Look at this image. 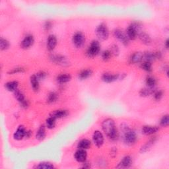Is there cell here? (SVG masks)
<instances>
[{"mask_svg": "<svg viewBox=\"0 0 169 169\" xmlns=\"http://www.w3.org/2000/svg\"><path fill=\"white\" fill-rule=\"evenodd\" d=\"M56 79L59 83L63 84L69 82L71 79V77L70 74H61L57 77Z\"/></svg>", "mask_w": 169, "mask_h": 169, "instance_id": "484cf974", "label": "cell"}, {"mask_svg": "<svg viewBox=\"0 0 169 169\" xmlns=\"http://www.w3.org/2000/svg\"><path fill=\"white\" fill-rule=\"evenodd\" d=\"M111 52L112 53V54H114L115 56H118V55H119L120 53V50L119 48H118V46L116 44H114L111 46Z\"/></svg>", "mask_w": 169, "mask_h": 169, "instance_id": "74e56055", "label": "cell"}, {"mask_svg": "<svg viewBox=\"0 0 169 169\" xmlns=\"http://www.w3.org/2000/svg\"><path fill=\"white\" fill-rule=\"evenodd\" d=\"M165 47H166L167 49H168V47H169V40H168V39H167L166 40V42H165Z\"/></svg>", "mask_w": 169, "mask_h": 169, "instance_id": "ee69618b", "label": "cell"}, {"mask_svg": "<svg viewBox=\"0 0 169 169\" xmlns=\"http://www.w3.org/2000/svg\"><path fill=\"white\" fill-rule=\"evenodd\" d=\"M27 130L23 126H19L13 134V138L15 140L20 141L26 137Z\"/></svg>", "mask_w": 169, "mask_h": 169, "instance_id": "7c38bea8", "label": "cell"}, {"mask_svg": "<svg viewBox=\"0 0 169 169\" xmlns=\"http://www.w3.org/2000/svg\"><path fill=\"white\" fill-rule=\"evenodd\" d=\"M72 42L77 48H81L85 44V36L81 32H77L73 36Z\"/></svg>", "mask_w": 169, "mask_h": 169, "instance_id": "52a82bcc", "label": "cell"}, {"mask_svg": "<svg viewBox=\"0 0 169 169\" xmlns=\"http://www.w3.org/2000/svg\"><path fill=\"white\" fill-rule=\"evenodd\" d=\"M75 159L77 162L84 163L86 161L87 157V153L86 150L79 149L75 153Z\"/></svg>", "mask_w": 169, "mask_h": 169, "instance_id": "4fadbf2b", "label": "cell"}, {"mask_svg": "<svg viewBox=\"0 0 169 169\" xmlns=\"http://www.w3.org/2000/svg\"><path fill=\"white\" fill-rule=\"evenodd\" d=\"M68 115V112L66 110H56L50 113V116L54 118L55 119H60L65 118Z\"/></svg>", "mask_w": 169, "mask_h": 169, "instance_id": "e0dca14e", "label": "cell"}, {"mask_svg": "<svg viewBox=\"0 0 169 169\" xmlns=\"http://www.w3.org/2000/svg\"><path fill=\"white\" fill-rule=\"evenodd\" d=\"M35 75H36V77H37L39 81L45 79L47 76V74L44 71H40V72L37 73V74H35Z\"/></svg>", "mask_w": 169, "mask_h": 169, "instance_id": "60d3db41", "label": "cell"}, {"mask_svg": "<svg viewBox=\"0 0 169 169\" xmlns=\"http://www.w3.org/2000/svg\"><path fill=\"white\" fill-rule=\"evenodd\" d=\"M120 79V74H104L102 76V80L105 83H112Z\"/></svg>", "mask_w": 169, "mask_h": 169, "instance_id": "5bb4252c", "label": "cell"}, {"mask_svg": "<svg viewBox=\"0 0 169 169\" xmlns=\"http://www.w3.org/2000/svg\"><path fill=\"white\" fill-rule=\"evenodd\" d=\"M141 68L142 69L147 71V72H151L153 69H152V64L151 62H144L142 64H141Z\"/></svg>", "mask_w": 169, "mask_h": 169, "instance_id": "e575fe53", "label": "cell"}, {"mask_svg": "<svg viewBox=\"0 0 169 169\" xmlns=\"http://www.w3.org/2000/svg\"><path fill=\"white\" fill-rule=\"evenodd\" d=\"M139 38L141 42H142L144 44L149 45L151 44V42H152L151 38L150 37V36L148 34L145 33V32H142V33H141L139 34Z\"/></svg>", "mask_w": 169, "mask_h": 169, "instance_id": "44dd1931", "label": "cell"}, {"mask_svg": "<svg viewBox=\"0 0 169 169\" xmlns=\"http://www.w3.org/2000/svg\"><path fill=\"white\" fill-rule=\"evenodd\" d=\"M91 141L89 139H83L79 141L78 145H77V148L87 150L89 149L91 147Z\"/></svg>", "mask_w": 169, "mask_h": 169, "instance_id": "cb8c5ba5", "label": "cell"}, {"mask_svg": "<svg viewBox=\"0 0 169 169\" xmlns=\"http://www.w3.org/2000/svg\"><path fill=\"white\" fill-rule=\"evenodd\" d=\"M143 59L145 60V62H151L155 59V52H146L143 54Z\"/></svg>", "mask_w": 169, "mask_h": 169, "instance_id": "f1b7e54d", "label": "cell"}, {"mask_svg": "<svg viewBox=\"0 0 169 169\" xmlns=\"http://www.w3.org/2000/svg\"><path fill=\"white\" fill-rule=\"evenodd\" d=\"M141 28V25L139 22H134L127 27L126 35L129 40H135L138 35V32Z\"/></svg>", "mask_w": 169, "mask_h": 169, "instance_id": "3957f363", "label": "cell"}, {"mask_svg": "<svg viewBox=\"0 0 169 169\" xmlns=\"http://www.w3.org/2000/svg\"><path fill=\"white\" fill-rule=\"evenodd\" d=\"M114 36L116 38L121 42L123 44L127 46L129 44V39L127 38L126 34H125L124 32L119 29H116L113 32Z\"/></svg>", "mask_w": 169, "mask_h": 169, "instance_id": "ba28073f", "label": "cell"}, {"mask_svg": "<svg viewBox=\"0 0 169 169\" xmlns=\"http://www.w3.org/2000/svg\"><path fill=\"white\" fill-rule=\"evenodd\" d=\"M143 60V54L141 52H135L130 57V62L133 64L138 63Z\"/></svg>", "mask_w": 169, "mask_h": 169, "instance_id": "d6986e66", "label": "cell"}, {"mask_svg": "<svg viewBox=\"0 0 169 169\" xmlns=\"http://www.w3.org/2000/svg\"><path fill=\"white\" fill-rule=\"evenodd\" d=\"M34 42V38L33 37V36L31 34H28L22 40V42L21 43V46L23 49H28L33 45Z\"/></svg>", "mask_w": 169, "mask_h": 169, "instance_id": "8fae6325", "label": "cell"}, {"mask_svg": "<svg viewBox=\"0 0 169 169\" xmlns=\"http://www.w3.org/2000/svg\"><path fill=\"white\" fill-rule=\"evenodd\" d=\"M102 128L104 134L111 140H116L118 138V131L115 122L112 118H107L102 124Z\"/></svg>", "mask_w": 169, "mask_h": 169, "instance_id": "6da1fadb", "label": "cell"}, {"mask_svg": "<svg viewBox=\"0 0 169 169\" xmlns=\"http://www.w3.org/2000/svg\"><path fill=\"white\" fill-rule=\"evenodd\" d=\"M50 60L53 63H56V64L63 67H67L70 66V62L68 61L66 57L62 56V55H51L50 57Z\"/></svg>", "mask_w": 169, "mask_h": 169, "instance_id": "277c9868", "label": "cell"}, {"mask_svg": "<svg viewBox=\"0 0 169 169\" xmlns=\"http://www.w3.org/2000/svg\"><path fill=\"white\" fill-rule=\"evenodd\" d=\"M146 85L148 87H155V85H156V79L152 76H148L147 77L145 80Z\"/></svg>", "mask_w": 169, "mask_h": 169, "instance_id": "836d02e7", "label": "cell"}, {"mask_svg": "<svg viewBox=\"0 0 169 169\" xmlns=\"http://www.w3.org/2000/svg\"><path fill=\"white\" fill-rule=\"evenodd\" d=\"M10 46V44L9 41L3 38H1L0 39V48H1L2 50H6L9 49Z\"/></svg>", "mask_w": 169, "mask_h": 169, "instance_id": "d6a6232c", "label": "cell"}, {"mask_svg": "<svg viewBox=\"0 0 169 169\" xmlns=\"http://www.w3.org/2000/svg\"><path fill=\"white\" fill-rule=\"evenodd\" d=\"M46 137V128L44 125L40 126L36 134V139L38 141H42Z\"/></svg>", "mask_w": 169, "mask_h": 169, "instance_id": "7402d4cb", "label": "cell"}, {"mask_svg": "<svg viewBox=\"0 0 169 169\" xmlns=\"http://www.w3.org/2000/svg\"><path fill=\"white\" fill-rule=\"evenodd\" d=\"M14 95H15V99H17V101L19 102L21 107L26 108L29 107V104L28 100L26 99L25 95L21 92V91H20L19 89H17L14 92Z\"/></svg>", "mask_w": 169, "mask_h": 169, "instance_id": "9c48e42d", "label": "cell"}, {"mask_svg": "<svg viewBox=\"0 0 169 169\" xmlns=\"http://www.w3.org/2000/svg\"><path fill=\"white\" fill-rule=\"evenodd\" d=\"M159 130V129L157 126H145L142 128V133L146 135H150L157 133Z\"/></svg>", "mask_w": 169, "mask_h": 169, "instance_id": "ac0fdd59", "label": "cell"}, {"mask_svg": "<svg viewBox=\"0 0 169 169\" xmlns=\"http://www.w3.org/2000/svg\"><path fill=\"white\" fill-rule=\"evenodd\" d=\"M84 163V165H83V168H89L90 167V164L88 163H86V161L85 162H84L83 163Z\"/></svg>", "mask_w": 169, "mask_h": 169, "instance_id": "7bdbcfd3", "label": "cell"}, {"mask_svg": "<svg viewBox=\"0 0 169 169\" xmlns=\"http://www.w3.org/2000/svg\"><path fill=\"white\" fill-rule=\"evenodd\" d=\"M23 72H25V69L23 67H15L10 70V71L9 72V74H19V73H23Z\"/></svg>", "mask_w": 169, "mask_h": 169, "instance_id": "f35d334b", "label": "cell"}, {"mask_svg": "<svg viewBox=\"0 0 169 169\" xmlns=\"http://www.w3.org/2000/svg\"><path fill=\"white\" fill-rule=\"evenodd\" d=\"M93 140L95 145L97 147H100L104 143V136L100 131H95L93 135Z\"/></svg>", "mask_w": 169, "mask_h": 169, "instance_id": "30bf717a", "label": "cell"}, {"mask_svg": "<svg viewBox=\"0 0 169 169\" xmlns=\"http://www.w3.org/2000/svg\"><path fill=\"white\" fill-rule=\"evenodd\" d=\"M156 140H157V139L155 138H153L151 139L149 141H147V143H146L145 145H143L142 147H141L140 152L143 153H145V152L148 151L151 149V147L153 145V144L155 143Z\"/></svg>", "mask_w": 169, "mask_h": 169, "instance_id": "ffe728a7", "label": "cell"}, {"mask_svg": "<svg viewBox=\"0 0 169 169\" xmlns=\"http://www.w3.org/2000/svg\"><path fill=\"white\" fill-rule=\"evenodd\" d=\"M153 94H154V99L156 100H160L163 97V92L161 90L157 91H155Z\"/></svg>", "mask_w": 169, "mask_h": 169, "instance_id": "ab89813d", "label": "cell"}, {"mask_svg": "<svg viewBox=\"0 0 169 169\" xmlns=\"http://www.w3.org/2000/svg\"><path fill=\"white\" fill-rule=\"evenodd\" d=\"M112 56V53L110 50H104V51L102 53V58L104 61H108L111 59Z\"/></svg>", "mask_w": 169, "mask_h": 169, "instance_id": "8d00e7d4", "label": "cell"}, {"mask_svg": "<svg viewBox=\"0 0 169 169\" xmlns=\"http://www.w3.org/2000/svg\"><path fill=\"white\" fill-rule=\"evenodd\" d=\"M100 44L99 41L93 40L91 42L87 52V54L89 58H93L97 56L100 52Z\"/></svg>", "mask_w": 169, "mask_h": 169, "instance_id": "8992f818", "label": "cell"}, {"mask_svg": "<svg viewBox=\"0 0 169 169\" xmlns=\"http://www.w3.org/2000/svg\"><path fill=\"white\" fill-rule=\"evenodd\" d=\"M54 166L52 163L48 162H42L40 163L38 165L36 166V168H40V169H50L54 168Z\"/></svg>", "mask_w": 169, "mask_h": 169, "instance_id": "1f68e13d", "label": "cell"}, {"mask_svg": "<svg viewBox=\"0 0 169 169\" xmlns=\"http://www.w3.org/2000/svg\"><path fill=\"white\" fill-rule=\"evenodd\" d=\"M56 119H55L54 118L50 116L48 119L46 121V125L48 129H53L56 126Z\"/></svg>", "mask_w": 169, "mask_h": 169, "instance_id": "f546056e", "label": "cell"}, {"mask_svg": "<svg viewBox=\"0 0 169 169\" xmlns=\"http://www.w3.org/2000/svg\"><path fill=\"white\" fill-rule=\"evenodd\" d=\"M169 124V118H168V115H164L162 117L161 119V121H160V125H161L162 127H167Z\"/></svg>", "mask_w": 169, "mask_h": 169, "instance_id": "d590c367", "label": "cell"}, {"mask_svg": "<svg viewBox=\"0 0 169 169\" xmlns=\"http://www.w3.org/2000/svg\"><path fill=\"white\" fill-rule=\"evenodd\" d=\"M155 87H146L141 89L139 91V95L141 97H147L155 93Z\"/></svg>", "mask_w": 169, "mask_h": 169, "instance_id": "4316f807", "label": "cell"}, {"mask_svg": "<svg viewBox=\"0 0 169 169\" xmlns=\"http://www.w3.org/2000/svg\"><path fill=\"white\" fill-rule=\"evenodd\" d=\"M132 164V159L130 156H125L116 167L118 168H127L131 167Z\"/></svg>", "mask_w": 169, "mask_h": 169, "instance_id": "9a60e30c", "label": "cell"}, {"mask_svg": "<svg viewBox=\"0 0 169 169\" xmlns=\"http://www.w3.org/2000/svg\"><path fill=\"white\" fill-rule=\"evenodd\" d=\"M57 42L58 40L56 36L54 34L49 35L47 40V48L48 49V50L52 51L53 50H54L57 45Z\"/></svg>", "mask_w": 169, "mask_h": 169, "instance_id": "2e32d148", "label": "cell"}, {"mask_svg": "<svg viewBox=\"0 0 169 169\" xmlns=\"http://www.w3.org/2000/svg\"><path fill=\"white\" fill-rule=\"evenodd\" d=\"M122 133L123 134V139H124V142L127 145H134L138 137L135 132L131 130L128 126L125 125H122L121 127Z\"/></svg>", "mask_w": 169, "mask_h": 169, "instance_id": "7a4b0ae2", "label": "cell"}, {"mask_svg": "<svg viewBox=\"0 0 169 169\" xmlns=\"http://www.w3.org/2000/svg\"><path fill=\"white\" fill-rule=\"evenodd\" d=\"M30 84L31 87L33 89L34 91H38L40 88L39 85V80L38 79L37 77H36V75H33L30 77Z\"/></svg>", "mask_w": 169, "mask_h": 169, "instance_id": "d4e9b609", "label": "cell"}, {"mask_svg": "<svg viewBox=\"0 0 169 169\" xmlns=\"http://www.w3.org/2000/svg\"><path fill=\"white\" fill-rule=\"evenodd\" d=\"M58 99V94L55 92L50 93L47 97V103L49 104H52L57 101Z\"/></svg>", "mask_w": 169, "mask_h": 169, "instance_id": "4dcf8cb0", "label": "cell"}, {"mask_svg": "<svg viewBox=\"0 0 169 169\" xmlns=\"http://www.w3.org/2000/svg\"><path fill=\"white\" fill-rule=\"evenodd\" d=\"M93 74V71L87 69V70H84L83 71H81L79 74V78L81 80H85L86 79L89 78V77H91Z\"/></svg>", "mask_w": 169, "mask_h": 169, "instance_id": "83f0119b", "label": "cell"}, {"mask_svg": "<svg viewBox=\"0 0 169 169\" xmlns=\"http://www.w3.org/2000/svg\"><path fill=\"white\" fill-rule=\"evenodd\" d=\"M96 34H97V37L101 40H106L108 38L109 36V30L107 28V25L101 23L100 24L97 29H96Z\"/></svg>", "mask_w": 169, "mask_h": 169, "instance_id": "5b68a950", "label": "cell"}, {"mask_svg": "<svg viewBox=\"0 0 169 169\" xmlns=\"http://www.w3.org/2000/svg\"><path fill=\"white\" fill-rule=\"evenodd\" d=\"M52 22L50 21H46L44 25V28L46 30H49L52 29Z\"/></svg>", "mask_w": 169, "mask_h": 169, "instance_id": "b9f144b4", "label": "cell"}, {"mask_svg": "<svg viewBox=\"0 0 169 169\" xmlns=\"http://www.w3.org/2000/svg\"><path fill=\"white\" fill-rule=\"evenodd\" d=\"M18 86H19V83L16 81H9L5 84V87L7 90L9 91H11V92H15L17 89H18Z\"/></svg>", "mask_w": 169, "mask_h": 169, "instance_id": "603a6c76", "label": "cell"}]
</instances>
